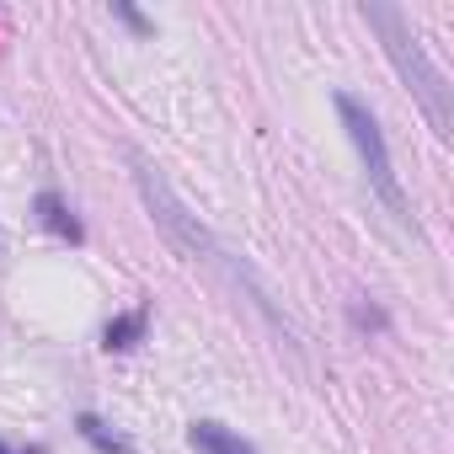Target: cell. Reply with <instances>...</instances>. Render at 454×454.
<instances>
[{
	"label": "cell",
	"instance_id": "1",
	"mask_svg": "<svg viewBox=\"0 0 454 454\" xmlns=\"http://www.w3.org/2000/svg\"><path fill=\"white\" fill-rule=\"evenodd\" d=\"M129 166H134V187H139V198H145V208H150V219H155V231L187 257V262H198V268H208V273H219L224 284H231L252 310H262L284 337H289V348H300V332H294V321L273 305V294H268V284L241 262V257H231V252H224L219 241H214V231H208V224L176 198V187L166 182V171L155 166V160H145L139 150H129Z\"/></svg>",
	"mask_w": 454,
	"mask_h": 454
},
{
	"label": "cell",
	"instance_id": "10",
	"mask_svg": "<svg viewBox=\"0 0 454 454\" xmlns=\"http://www.w3.org/2000/svg\"><path fill=\"white\" fill-rule=\"evenodd\" d=\"M118 17H123V22H129V27H139V33H145V27H150V22H145V17H139V12H134V6H118Z\"/></svg>",
	"mask_w": 454,
	"mask_h": 454
},
{
	"label": "cell",
	"instance_id": "8",
	"mask_svg": "<svg viewBox=\"0 0 454 454\" xmlns=\"http://www.w3.org/2000/svg\"><path fill=\"white\" fill-rule=\"evenodd\" d=\"M353 321H358V326H385V310H374V305H353Z\"/></svg>",
	"mask_w": 454,
	"mask_h": 454
},
{
	"label": "cell",
	"instance_id": "7",
	"mask_svg": "<svg viewBox=\"0 0 454 454\" xmlns=\"http://www.w3.org/2000/svg\"><path fill=\"white\" fill-rule=\"evenodd\" d=\"M75 427H81V438H86L97 454H134V443H129L118 427H107L97 411H81V417H75Z\"/></svg>",
	"mask_w": 454,
	"mask_h": 454
},
{
	"label": "cell",
	"instance_id": "4",
	"mask_svg": "<svg viewBox=\"0 0 454 454\" xmlns=\"http://www.w3.org/2000/svg\"><path fill=\"white\" fill-rule=\"evenodd\" d=\"M33 208H38V219H43V231H54L59 241H70V247H81V241H86V224L75 219V208H70L54 187H43V192L33 198Z\"/></svg>",
	"mask_w": 454,
	"mask_h": 454
},
{
	"label": "cell",
	"instance_id": "6",
	"mask_svg": "<svg viewBox=\"0 0 454 454\" xmlns=\"http://www.w3.org/2000/svg\"><path fill=\"white\" fill-rule=\"evenodd\" d=\"M145 332H150V310H123V316H113L102 326V348L107 353H129V348L145 342Z\"/></svg>",
	"mask_w": 454,
	"mask_h": 454
},
{
	"label": "cell",
	"instance_id": "9",
	"mask_svg": "<svg viewBox=\"0 0 454 454\" xmlns=\"http://www.w3.org/2000/svg\"><path fill=\"white\" fill-rule=\"evenodd\" d=\"M0 454H43V443H27V449H22V443H6V438H0Z\"/></svg>",
	"mask_w": 454,
	"mask_h": 454
},
{
	"label": "cell",
	"instance_id": "2",
	"mask_svg": "<svg viewBox=\"0 0 454 454\" xmlns=\"http://www.w3.org/2000/svg\"><path fill=\"white\" fill-rule=\"evenodd\" d=\"M358 17L380 33V43H385L390 65H395V75H401V81H406V91L422 102V113H427L433 134H438V139H449V134H454V91H449L443 70L427 59V49H422V38L411 33V22H406L395 6H364Z\"/></svg>",
	"mask_w": 454,
	"mask_h": 454
},
{
	"label": "cell",
	"instance_id": "5",
	"mask_svg": "<svg viewBox=\"0 0 454 454\" xmlns=\"http://www.w3.org/2000/svg\"><path fill=\"white\" fill-rule=\"evenodd\" d=\"M187 443L198 449V454H257L236 427H224V422H208V417H198L192 427H187Z\"/></svg>",
	"mask_w": 454,
	"mask_h": 454
},
{
	"label": "cell",
	"instance_id": "3",
	"mask_svg": "<svg viewBox=\"0 0 454 454\" xmlns=\"http://www.w3.org/2000/svg\"><path fill=\"white\" fill-rule=\"evenodd\" d=\"M337 113H342V129H348L358 160H364L369 192H374L401 224H411V203H406V187H401V176H395V160H390V145H385V129H380L374 107H369L364 97H353V91H337Z\"/></svg>",
	"mask_w": 454,
	"mask_h": 454
}]
</instances>
